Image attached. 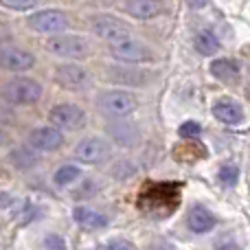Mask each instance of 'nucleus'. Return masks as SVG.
I'll use <instances>...</instances> for the list:
<instances>
[{"label":"nucleus","mask_w":250,"mask_h":250,"mask_svg":"<svg viewBox=\"0 0 250 250\" xmlns=\"http://www.w3.org/2000/svg\"><path fill=\"white\" fill-rule=\"evenodd\" d=\"M108 51H110V55H112L114 60L123 62V64L141 66V64L156 62V53L151 51L145 42L132 38V35H127V38H123V40H117V42H110L108 44Z\"/></svg>","instance_id":"nucleus-1"},{"label":"nucleus","mask_w":250,"mask_h":250,"mask_svg":"<svg viewBox=\"0 0 250 250\" xmlns=\"http://www.w3.org/2000/svg\"><path fill=\"white\" fill-rule=\"evenodd\" d=\"M97 108L112 119H125L138 108V99L134 92L123 90V88H110L101 92L97 99Z\"/></svg>","instance_id":"nucleus-2"},{"label":"nucleus","mask_w":250,"mask_h":250,"mask_svg":"<svg viewBox=\"0 0 250 250\" xmlns=\"http://www.w3.org/2000/svg\"><path fill=\"white\" fill-rule=\"evenodd\" d=\"M48 53L60 60H86L90 55V44L83 35L75 33H57L46 42Z\"/></svg>","instance_id":"nucleus-3"},{"label":"nucleus","mask_w":250,"mask_h":250,"mask_svg":"<svg viewBox=\"0 0 250 250\" xmlns=\"http://www.w3.org/2000/svg\"><path fill=\"white\" fill-rule=\"evenodd\" d=\"M2 97L13 105H33L42 97V86L31 77H16L2 86Z\"/></svg>","instance_id":"nucleus-4"},{"label":"nucleus","mask_w":250,"mask_h":250,"mask_svg":"<svg viewBox=\"0 0 250 250\" xmlns=\"http://www.w3.org/2000/svg\"><path fill=\"white\" fill-rule=\"evenodd\" d=\"M104 79L119 86H134L141 88L151 82L149 73L138 68L136 64H105L104 66Z\"/></svg>","instance_id":"nucleus-5"},{"label":"nucleus","mask_w":250,"mask_h":250,"mask_svg":"<svg viewBox=\"0 0 250 250\" xmlns=\"http://www.w3.org/2000/svg\"><path fill=\"white\" fill-rule=\"evenodd\" d=\"M26 26L35 33H44V35H57L64 33L70 26V20L64 11L60 9H44V11H38L33 16L26 18Z\"/></svg>","instance_id":"nucleus-6"},{"label":"nucleus","mask_w":250,"mask_h":250,"mask_svg":"<svg viewBox=\"0 0 250 250\" xmlns=\"http://www.w3.org/2000/svg\"><path fill=\"white\" fill-rule=\"evenodd\" d=\"M48 121L60 132H77L86 125V112L75 104H57L48 112Z\"/></svg>","instance_id":"nucleus-7"},{"label":"nucleus","mask_w":250,"mask_h":250,"mask_svg":"<svg viewBox=\"0 0 250 250\" xmlns=\"http://www.w3.org/2000/svg\"><path fill=\"white\" fill-rule=\"evenodd\" d=\"M90 29L97 38L105 40V42H117V40H123V38H127V35H132V26L125 20H121V18L110 16V13L92 16Z\"/></svg>","instance_id":"nucleus-8"},{"label":"nucleus","mask_w":250,"mask_h":250,"mask_svg":"<svg viewBox=\"0 0 250 250\" xmlns=\"http://www.w3.org/2000/svg\"><path fill=\"white\" fill-rule=\"evenodd\" d=\"M75 158L83 165H101L110 158L112 149H110V143L104 141L99 136H88L83 141H79L73 149Z\"/></svg>","instance_id":"nucleus-9"},{"label":"nucleus","mask_w":250,"mask_h":250,"mask_svg":"<svg viewBox=\"0 0 250 250\" xmlns=\"http://www.w3.org/2000/svg\"><path fill=\"white\" fill-rule=\"evenodd\" d=\"M53 79L64 90H86L92 77L82 64H60L53 73Z\"/></svg>","instance_id":"nucleus-10"},{"label":"nucleus","mask_w":250,"mask_h":250,"mask_svg":"<svg viewBox=\"0 0 250 250\" xmlns=\"http://www.w3.org/2000/svg\"><path fill=\"white\" fill-rule=\"evenodd\" d=\"M35 66V55L20 46H0V68L9 73H24Z\"/></svg>","instance_id":"nucleus-11"},{"label":"nucleus","mask_w":250,"mask_h":250,"mask_svg":"<svg viewBox=\"0 0 250 250\" xmlns=\"http://www.w3.org/2000/svg\"><path fill=\"white\" fill-rule=\"evenodd\" d=\"M29 145L35 151H55L64 145V136L53 125H40L29 134Z\"/></svg>","instance_id":"nucleus-12"},{"label":"nucleus","mask_w":250,"mask_h":250,"mask_svg":"<svg viewBox=\"0 0 250 250\" xmlns=\"http://www.w3.org/2000/svg\"><path fill=\"white\" fill-rule=\"evenodd\" d=\"M105 132L108 136L117 143L119 147H136L141 143V129L129 121H121V119H114L112 123L105 125Z\"/></svg>","instance_id":"nucleus-13"},{"label":"nucleus","mask_w":250,"mask_h":250,"mask_svg":"<svg viewBox=\"0 0 250 250\" xmlns=\"http://www.w3.org/2000/svg\"><path fill=\"white\" fill-rule=\"evenodd\" d=\"M123 11L136 20H154L167 13L165 0H123Z\"/></svg>","instance_id":"nucleus-14"},{"label":"nucleus","mask_w":250,"mask_h":250,"mask_svg":"<svg viewBox=\"0 0 250 250\" xmlns=\"http://www.w3.org/2000/svg\"><path fill=\"white\" fill-rule=\"evenodd\" d=\"M187 226H189L193 233L204 235V233H208V230H213L217 226V217L213 215L207 207L195 204V207L187 213Z\"/></svg>","instance_id":"nucleus-15"},{"label":"nucleus","mask_w":250,"mask_h":250,"mask_svg":"<svg viewBox=\"0 0 250 250\" xmlns=\"http://www.w3.org/2000/svg\"><path fill=\"white\" fill-rule=\"evenodd\" d=\"M208 73H211L215 79L224 82V83H235L239 79L242 66H239L237 60H230V57H220V60H213L211 62Z\"/></svg>","instance_id":"nucleus-16"},{"label":"nucleus","mask_w":250,"mask_h":250,"mask_svg":"<svg viewBox=\"0 0 250 250\" xmlns=\"http://www.w3.org/2000/svg\"><path fill=\"white\" fill-rule=\"evenodd\" d=\"M213 117L220 123L226 125H239L244 121V108L237 104V101L230 99H220L213 104Z\"/></svg>","instance_id":"nucleus-17"},{"label":"nucleus","mask_w":250,"mask_h":250,"mask_svg":"<svg viewBox=\"0 0 250 250\" xmlns=\"http://www.w3.org/2000/svg\"><path fill=\"white\" fill-rule=\"evenodd\" d=\"M73 217H75V222H77L79 226H83V229H90V230L105 229V226L110 224V220L104 215V213L95 211V208H90V207H75Z\"/></svg>","instance_id":"nucleus-18"},{"label":"nucleus","mask_w":250,"mask_h":250,"mask_svg":"<svg viewBox=\"0 0 250 250\" xmlns=\"http://www.w3.org/2000/svg\"><path fill=\"white\" fill-rule=\"evenodd\" d=\"M193 48L202 57H211L220 51V40H217V35L213 33V31H207V29L198 31L193 38Z\"/></svg>","instance_id":"nucleus-19"},{"label":"nucleus","mask_w":250,"mask_h":250,"mask_svg":"<svg viewBox=\"0 0 250 250\" xmlns=\"http://www.w3.org/2000/svg\"><path fill=\"white\" fill-rule=\"evenodd\" d=\"M173 156H176V160H180V163H195V160H200V158H207L208 151H207V147L200 145V143H185V145L176 147Z\"/></svg>","instance_id":"nucleus-20"},{"label":"nucleus","mask_w":250,"mask_h":250,"mask_svg":"<svg viewBox=\"0 0 250 250\" xmlns=\"http://www.w3.org/2000/svg\"><path fill=\"white\" fill-rule=\"evenodd\" d=\"M9 160L18 169H31L33 165H38V156L33 154V149H26V147H16L9 154Z\"/></svg>","instance_id":"nucleus-21"},{"label":"nucleus","mask_w":250,"mask_h":250,"mask_svg":"<svg viewBox=\"0 0 250 250\" xmlns=\"http://www.w3.org/2000/svg\"><path fill=\"white\" fill-rule=\"evenodd\" d=\"M79 176H82V169L79 167H75V165H62L55 171L53 180H55V185L66 187V185H73L75 180H79Z\"/></svg>","instance_id":"nucleus-22"},{"label":"nucleus","mask_w":250,"mask_h":250,"mask_svg":"<svg viewBox=\"0 0 250 250\" xmlns=\"http://www.w3.org/2000/svg\"><path fill=\"white\" fill-rule=\"evenodd\" d=\"M217 178H220L222 185L226 187H235L239 180V167L235 163H224L220 167V171H217Z\"/></svg>","instance_id":"nucleus-23"},{"label":"nucleus","mask_w":250,"mask_h":250,"mask_svg":"<svg viewBox=\"0 0 250 250\" xmlns=\"http://www.w3.org/2000/svg\"><path fill=\"white\" fill-rule=\"evenodd\" d=\"M178 134H180L182 138H198L200 134H202V125L198 121H185L178 127Z\"/></svg>","instance_id":"nucleus-24"},{"label":"nucleus","mask_w":250,"mask_h":250,"mask_svg":"<svg viewBox=\"0 0 250 250\" xmlns=\"http://www.w3.org/2000/svg\"><path fill=\"white\" fill-rule=\"evenodd\" d=\"M0 4L11 11H29L38 4V0H0Z\"/></svg>","instance_id":"nucleus-25"},{"label":"nucleus","mask_w":250,"mask_h":250,"mask_svg":"<svg viewBox=\"0 0 250 250\" xmlns=\"http://www.w3.org/2000/svg\"><path fill=\"white\" fill-rule=\"evenodd\" d=\"M44 248L46 250H66V242H64V237L51 233L46 239H44Z\"/></svg>","instance_id":"nucleus-26"},{"label":"nucleus","mask_w":250,"mask_h":250,"mask_svg":"<svg viewBox=\"0 0 250 250\" xmlns=\"http://www.w3.org/2000/svg\"><path fill=\"white\" fill-rule=\"evenodd\" d=\"M108 250H132V246H129L125 239H112V242L108 244Z\"/></svg>","instance_id":"nucleus-27"},{"label":"nucleus","mask_w":250,"mask_h":250,"mask_svg":"<svg viewBox=\"0 0 250 250\" xmlns=\"http://www.w3.org/2000/svg\"><path fill=\"white\" fill-rule=\"evenodd\" d=\"M185 2H187V7H189L191 11H200V9H204L211 0H185Z\"/></svg>","instance_id":"nucleus-28"},{"label":"nucleus","mask_w":250,"mask_h":250,"mask_svg":"<svg viewBox=\"0 0 250 250\" xmlns=\"http://www.w3.org/2000/svg\"><path fill=\"white\" fill-rule=\"evenodd\" d=\"M13 204V195L4 193V191H0V208H9Z\"/></svg>","instance_id":"nucleus-29"},{"label":"nucleus","mask_w":250,"mask_h":250,"mask_svg":"<svg viewBox=\"0 0 250 250\" xmlns=\"http://www.w3.org/2000/svg\"><path fill=\"white\" fill-rule=\"evenodd\" d=\"M160 250H165V248H160Z\"/></svg>","instance_id":"nucleus-30"}]
</instances>
